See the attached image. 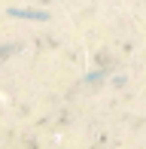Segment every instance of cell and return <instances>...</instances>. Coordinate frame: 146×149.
Listing matches in <instances>:
<instances>
[{"label":"cell","mask_w":146,"mask_h":149,"mask_svg":"<svg viewBox=\"0 0 146 149\" xmlns=\"http://www.w3.org/2000/svg\"><path fill=\"white\" fill-rule=\"evenodd\" d=\"M6 52H12V46H3V49H0V58H3Z\"/></svg>","instance_id":"7a4b0ae2"},{"label":"cell","mask_w":146,"mask_h":149,"mask_svg":"<svg viewBox=\"0 0 146 149\" xmlns=\"http://www.w3.org/2000/svg\"><path fill=\"white\" fill-rule=\"evenodd\" d=\"M12 18H31V22H49V12L43 9H9Z\"/></svg>","instance_id":"6da1fadb"}]
</instances>
